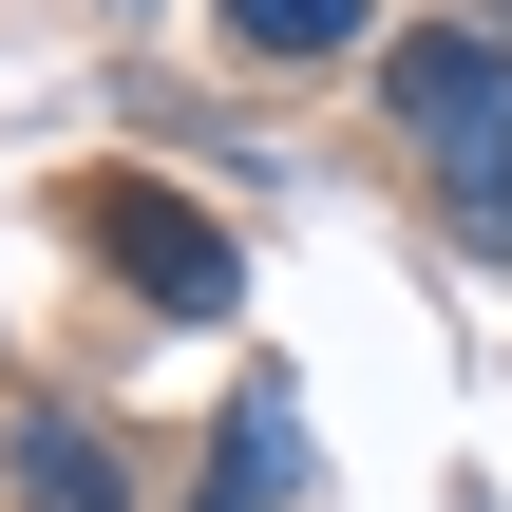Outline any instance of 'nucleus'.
Returning a JSON list of instances; mask_svg holds the SVG:
<instances>
[{
  "instance_id": "obj_1",
  "label": "nucleus",
  "mask_w": 512,
  "mask_h": 512,
  "mask_svg": "<svg viewBox=\"0 0 512 512\" xmlns=\"http://www.w3.org/2000/svg\"><path fill=\"white\" fill-rule=\"evenodd\" d=\"M380 95H399V133L437 152V190L512 228V38L494 19H418V38H380Z\"/></svg>"
},
{
  "instance_id": "obj_2",
  "label": "nucleus",
  "mask_w": 512,
  "mask_h": 512,
  "mask_svg": "<svg viewBox=\"0 0 512 512\" xmlns=\"http://www.w3.org/2000/svg\"><path fill=\"white\" fill-rule=\"evenodd\" d=\"M76 228H95V247H133V285H152L171 323H209V304H228V228H209V209H171L152 171H76Z\"/></svg>"
},
{
  "instance_id": "obj_3",
  "label": "nucleus",
  "mask_w": 512,
  "mask_h": 512,
  "mask_svg": "<svg viewBox=\"0 0 512 512\" xmlns=\"http://www.w3.org/2000/svg\"><path fill=\"white\" fill-rule=\"evenodd\" d=\"M0 494H19V512H133V494H114V456H95L76 418H19V456H0Z\"/></svg>"
},
{
  "instance_id": "obj_4",
  "label": "nucleus",
  "mask_w": 512,
  "mask_h": 512,
  "mask_svg": "<svg viewBox=\"0 0 512 512\" xmlns=\"http://www.w3.org/2000/svg\"><path fill=\"white\" fill-rule=\"evenodd\" d=\"M228 38H247V57H342L361 0H228Z\"/></svg>"
},
{
  "instance_id": "obj_5",
  "label": "nucleus",
  "mask_w": 512,
  "mask_h": 512,
  "mask_svg": "<svg viewBox=\"0 0 512 512\" xmlns=\"http://www.w3.org/2000/svg\"><path fill=\"white\" fill-rule=\"evenodd\" d=\"M209 512H285V418H247V437L209 456Z\"/></svg>"
}]
</instances>
